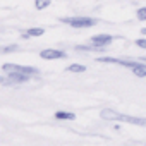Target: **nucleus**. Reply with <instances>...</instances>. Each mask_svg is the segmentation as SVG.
I'll use <instances>...</instances> for the list:
<instances>
[{"mask_svg": "<svg viewBox=\"0 0 146 146\" xmlns=\"http://www.w3.org/2000/svg\"><path fill=\"white\" fill-rule=\"evenodd\" d=\"M58 21L64 23V24H69L70 28H78V29L93 28V26L96 24V19H93V17H84V16H79V17H60Z\"/></svg>", "mask_w": 146, "mask_h": 146, "instance_id": "1", "label": "nucleus"}, {"mask_svg": "<svg viewBox=\"0 0 146 146\" xmlns=\"http://www.w3.org/2000/svg\"><path fill=\"white\" fill-rule=\"evenodd\" d=\"M29 78H31L29 74H24V72H19V70H12V72H9V76L2 78V83L4 84H21V83H28Z\"/></svg>", "mask_w": 146, "mask_h": 146, "instance_id": "2", "label": "nucleus"}, {"mask_svg": "<svg viewBox=\"0 0 146 146\" xmlns=\"http://www.w3.org/2000/svg\"><path fill=\"white\" fill-rule=\"evenodd\" d=\"M2 70H4V72L19 70V72H24V74H29V76L40 74V70H38L36 67H29V65H16V64H2Z\"/></svg>", "mask_w": 146, "mask_h": 146, "instance_id": "3", "label": "nucleus"}, {"mask_svg": "<svg viewBox=\"0 0 146 146\" xmlns=\"http://www.w3.org/2000/svg\"><path fill=\"white\" fill-rule=\"evenodd\" d=\"M40 57L45 60H58V58H65L67 53L64 50H55V48H46L40 52Z\"/></svg>", "mask_w": 146, "mask_h": 146, "instance_id": "4", "label": "nucleus"}, {"mask_svg": "<svg viewBox=\"0 0 146 146\" xmlns=\"http://www.w3.org/2000/svg\"><path fill=\"white\" fill-rule=\"evenodd\" d=\"M112 41H113V36H112V35H95V36H91V40H90V43L95 45V46H98V48H105V46H108Z\"/></svg>", "mask_w": 146, "mask_h": 146, "instance_id": "5", "label": "nucleus"}, {"mask_svg": "<svg viewBox=\"0 0 146 146\" xmlns=\"http://www.w3.org/2000/svg\"><path fill=\"white\" fill-rule=\"evenodd\" d=\"M120 120H122V122H127V124H134V125L146 127V117H131V115L120 113Z\"/></svg>", "mask_w": 146, "mask_h": 146, "instance_id": "6", "label": "nucleus"}, {"mask_svg": "<svg viewBox=\"0 0 146 146\" xmlns=\"http://www.w3.org/2000/svg\"><path fill=\"white\" fill-rule=\"evenodd\" d=\"M100 117L105 119V120H120V113L113 108H103L100 112Z\"/></svg>", "mask_w": 146, "mask_h": 146, "instance_id": "7", "label": "nucleus"}, {"mask_svg": "<svg viewBox=\"0 0 146 146\" xmlns=\"http://www.w3.org/2000/svg\"><path fill=\"white\" fill-rule=\"evenodd\" d=\"M131 70L136 78H146V65L144 64H136Z\"/></svg>", "mask_w": 146, "mask_h": 146, "instance_id": "8", "label": "nucleus"}, {"mask_svg": "<svg viewBox=\"0 0 146 146\" xmlns=\"http://www.w3.org/2000/svg\"><path fill=\"white\" fill-rule=\"evenodd\" d=\"M57 120H74L76 119V115L72 113V112H55V115H53Z\"/></svg>", "mask_w": 146, "mask_h": 146, "instance_id": "9", "label": "nucleus"}, {"mask_svg": "<svg viewBox=\"0 0 146 146\" xmlns=\"http://www.w3.org/2000/svg\"><path fill=\"white\" fill-rule=\"evenodd\" d=\"M50 4H52V0H35V7H36V11H43V9H46Z\"/></svg>", "mask_w": 146, "mask_h": 146, "instance_id": "10", "label": "nucleus"}, {"mask_svg": "<svg viewBox=\"0 0 146 146\" xmlns=\"http://www.w3.org/2000/svg\"><path fill=\"white\" fill-rule=\"evenodd\" d=\"M84 70H86V67L83 64H72L67 67V72H84Z\"/></svg>", "mask_w": 146, "mask_h": 146, "instance_id": "11", "label": "nucleus"}, {"mask_svg": "<svg viewBox=\"0 0 146 146\" xmlns=\"http://www.w3.org/2000/svg\"><path fill=\"white\" fill-rule=\"evenodd\" d=\"M26 33H28V36H41L45 33V29L43 28H29Z\"/></svg>", "mask_w": 146, "mask_h": 146, "instance_id": "12", "label": "nucleus"}, {"mask_svg": "<svg viewBox=\"0 0 146 146\" xmlns=\"http://www.w3.org/2000/svg\"><path fill=\"white\" fill-rule=\"evenodd\" d=\"M136 17L144 23V21H146V7H139V9L136 11Z\"/></svg>", "mask_w": 146, "mask_h": 146, "instance_id": "13", "label": "nucleus"}, {"mask_svg": "<svg viewBox=\"0 0 146 146\" xmlns=\"http://www.w3.org/2000/svg\"><path fill=\"white\" fill-rule=\"evenodd\" d=\"M17 50V45H7V46H2V53H11V52H16Z\"/></svg>", "mask_w": 146, "mask_h": 146, "instance_id": "14", "label": "nucleus"}, {"mask_svg": "<svg viewBox=\"0 0 146 146\" xmlns=\"http://www.w3.org/2000/svg\"><path fill=\"white\" fill-rule=\"evenodd\" d=\"M134 45L139 46V48H143V50H146V38H137V40L134 41Z\"/></svg>", "mask_w": 146, "mask_h": 146, "instance_id": "15", "label": "nucleus"}, {"mask_svg": "<svg viewBox=\"0 0 146 146\" xmlns=\"http://www.w3.org/2000/svg\"><path fill=\"white\" fill-rule=\"evenodd\" d=\"M141 35H146V28H143V29H141Z\"/></svg>", "mask_w": 146, "mask_h": 146, "instance_id": "16", "label": "nucleus"}, {"mask_svg": "<svg viewBox=\"0 0 146 146\" xmlns=\"http://www.w3.org/2000/svg\"><path fill=\"white\" fill-rule=\"evenodd\" d=\"M141 60H144V62H146V55H144V57H141Z\"/></svg>", "mask_w": 146, "mask_h": 146, "instance_id": "17", "label": "nucleus"}]
</instances>
